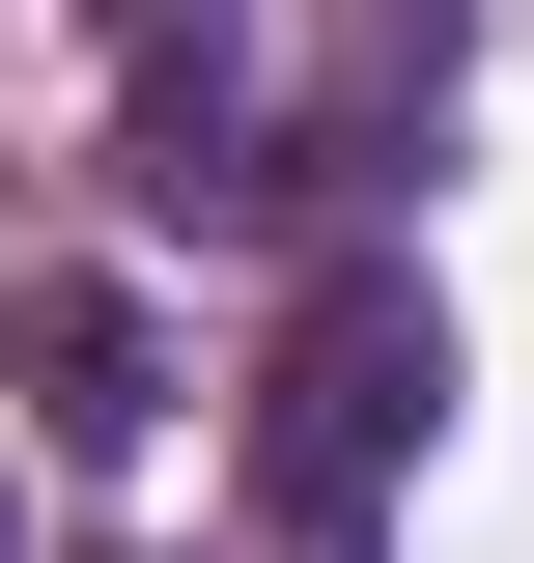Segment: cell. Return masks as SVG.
Here are the masks:
<instances>
[{"instance_id": "7a4b0ae2", "label": "cell", "mask_w": 534, "mask_h": 563, "mask_svg": "<svg viewBox=\"0 0 534 563\" xmlns=\"http://www.w3.org/2000/svg\"><path fill=\"white\" fill-rule=\"evenodd\" d=\"M113 85H141L169 141H198V113H225V0H113Z\"/></svg>"}, {"instance_id": "6da1fadb", "label": "cell", "mask_w": 534, "mask_h": 563, "mask_svg": "<svg viewBox=\"0 0 534 563\" xmlns=\"http://www.w3.org/2000/svg\"><path fill=\"white\" fill-rule=\"evenodd\" d=\"M422 395H450L422 282H394V254H337V282H310V339H281V507H310V536H366V479L422 451Z\"/></svg>"}, {"instance_id": "3957f363", "label": "cell", "mask_w": 534, "mask_h": 563, "mask_svg": "<svg viewBox=\"0 0 534 563\" xmlns=\"http://www.w3.org/2000/svg\"><path fill=\"white\" fill-rule=\"evenodd\" d=\"M29 366H57V422H141V339H113V282H29Z\"/></svg>"}, {"instance_id": "277c9868", "label": "cell", "mask_w": 534, "mask_h": 563, "mask_svg": "<svg viewBox=\"0 0 534 563\" xmlns=\"http://www.w3.org/2000/svg\"><path fill=\"white\" fill-rule=\"evenodd\" d=\"M0 563H29V507H0Z\"/></svg>"}]
</instances>
